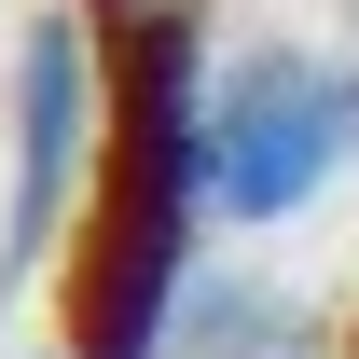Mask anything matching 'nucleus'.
I'll return each instance as SVG.
<instances>
[{
	"label": "nucleus",
	"instance_id": "20e7f679",
	"mask_svg": "<svg viewBox=\"0 0 359 359\" xmlns=\"http://www.w3.org/2000/svg\"><path fill=\"white\" fill-rule=\"evenodd\" d=\"M166 359H290V304L249 290V276H194V290H180Z\"/></svg>",
	"mask_w": 359,
	"mask_h": 359
},
{
	"label": "nucleus",
	"instance_id": "f03ea898",
	"mask_svg": "<svg viewBox=\"0 0 359 359\" xmlns=\"http://www.w3.org/2000/svg\"><path fill=\"white\" fill-rule=\"evenodd\" d=\"M359 152V69L318 42H235L208 69V208L235 222H290L332 194Z\"/></svg>",
	"mask_w": 359,
	"mask_h": 359
},
{
	"label": "nucleus",
	"instance_id": "39448f33",
	"mask_svg": "<svg viewBox=\"0 0 359 359\" xmlns=\"http://www.w3.org/2000/svg\"><path fill=\"white\" fill-rule=\"evenodd\" d=\"M83 14H138V0H83Z\"/></svg>",
	"mask_w": 359,
	"mask_h": 359
},
{
	"label": "nucleus",
	"instance_id": "f257e3e1",
	"mask_svg": "<svg viewBox=\"0 0 359 359\" xmlns=\"http://www.w3.org/2000/svg\"><path fill=\"white\" fill-rule=\"evenodd\" d=\"M194 208H208V28L138 0L111 42V125L97 194L69 222V359H166L194 290Z\"/></svg>",
	"mask_w": 359,
	"mask_h": 359
},
{
	"label": "nucleus",
	"instance_id": "7ed1b4c3",
	"mask_svg": "<svg viewBox=\"0 0 359 359\" xmlns=\"http://www.w3.org/2000/svg\"><path fill=\"white\" fill-rule=\"evenodd\" d=\"M97 125H111V69H97V42H83V0H69V14H42V28L14 42V180H0V304H14L28 276H55V249H69V222H83V194H97Z\"/></svg>",
	"mask_w": 359,
	"mask_h": 359
},
{
	"label": "nucleus",
	"instance_id": "423d86ee",
	"mask_svg": "<svg viewBox=\"0 0 359 359\" xmlns=\"http://www.w3.org/2000/svg\"><path fill=\"white\" fill-rule=\"evenodd\" d=\"M346 359H359V332H346Z\"/></svg>",
	"mask_w": 359,
	"mask_h": 359
}]
</instances>
